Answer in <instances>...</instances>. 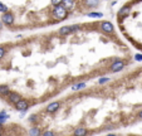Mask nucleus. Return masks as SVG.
I'll return each instance as SVG.
<instances>
[{
  "label": "nucleus",
  "mask_w": 142,
  "mask_h": 136,
  "mask_svg": "<svg viewBox=\"0 0 142 136\" xmlns=\"http://www.w3.org/2000/svg\"><path fill=\"white\" fill-rule=\"evenodd\" d=\"M28 134H24L19 127L17 126H5L4 120L0 121V136H25Z\"/></svg>",
  "instance_id": "obj_1"
},
{
  "label": "nucleus",
  "mask_w": 142,
  "mask_h": 136,
  "mask_svg": "<svg viewBox=\"0 0 142 136\" xmlns=\"http://www.w3.org/2000/svg\"><path fill=\"white\" fill-rule=\"evenodd\" d=\"M52 17L57 20H62L67 18V9L63 8L62 5H56V8L52 13Z\"/></svg>",
  "instance_id": "obj_2"
},
{
  "label": "nucleus",
  "mask_w": 142,
  "mask_h": 136,
  "mask_svg": "<svg viewBox=\"0 0 142 136\" xmlns=\"http://www.w3.org/2000/svg\"><path fill=\"white\" fill-rule=\"evenodd\" d=\"M82 29L81 25H70V27H63L59 29V33L63 34V35H68V34H72V33H76L78 30Z\"/></svg>",
  "instance_id": "obj_3"
},
{
  "label": "nucleus",
  "mask_w": 142,
  "mask_h": 136,
  "mask_svg": "<svg viewBox=\"0 0 142 136\" xmlns=\"http://www.w3.org/2000/svg\"><path fill=\"white\" fill-rule=\"evenodd\" d=\"M101 29L106 33H112L113 32V25L109 21H102L101 23Z\"/></svg>",
  "instance_id": "obj_4"
},
{
  "label": "nucleus",
  "mask_w": 142,
  "mask_h": 136,
  "mask_svg": "<svg viewBox=\"0 0 142 136\" xmlns=\"http://www.w3.org/2000/svg\"><path fill=\"white\" fill-rule=\"evenodd\" d=\"M1 21H3L4 24H13V21H14V17H13V14H10V13H5V14L1 17Z\"/></svg>",
  "instance_id": "obj_5"
},
{
  "label": "nucleus",
  "mask_w": 142,
  "mask_h": 136,
  "mask_svg": "<svg viewBox=\"0 0 142 136\" xmlns=\"http://www.w3.org/2000/svg\"><path fill=\"white\" fill-rule=\"evenodd\" d=\"M84 3L87 6H91V8H96L99 5V0H85Z\"/></svg>",
  "instance_id": "obj_6"
},
{
  "label": "nucleus",
  "mask_w": 142,
  "mask_h": 136,
  "mask_svg": "<svg viewBox=\"0 0 142 136\" xmlns=\"http://www.w3.org/2000/svg\"><path fill=\"white\" fill-rule=\"evenodd\" d=\"M73 3H74V0H62V6L63 8H72L73 6Z\"/></svg>",
  "instance_id": "obj_7"
},
{
  "label": "nucleus",
  "mask_w": 142,
  "mask_h": 136,
  "mask_svg": "<svg viewBox=\"0 0 142 136\" xmlns=\"http://www.w3.org/2000/svg\"><path fill=\"white\" fill-rule=\"evenodd\" d=\"M130 13V6L127 5V6H123L122 9L120 10V15H127Z\"/></svg>",
  "instance_id": "obj_8"
},
{
  "label": "nucleus",
  "mask_w": 142,
  "mask_h": 136,
  "mask_svg": "<svg viewBox=\"0 0 142 136\" xmlns=\"http://www.w3.org/2000/svg\"><path fill=\"white\" fill-rule=\"evenodd\" d=\"M88 17L99 19V18H102V17H103V14H102V13H89V14H88Z\"/></svg>",
  "instance_id": "obj_9"
},
{
  "label": "nucleus",
  "mask_w": 142,
  "mask_h": 136,
  "mask_svg": "<svg viewBox=\"0 0 142 136\" xmlns=\"http://www.w3.org/2000/svg\"><path fill=\"white\" fill-rule=\"evenodd\" d=\"M5 54H6V49L4 48V47H0V59L4 58Z\"/></svg>",
  "instance_id": "obj_10"
},
{
  "label": "nucleus",
  "mask_w": 142,
  "mask_h": 136,
  "mask_svg": "<svg viewBox=\"0 0 142 136\" xmlns=\"http://www.w3.org/2000/svg\"><path fill=\"white\" fill-rule=\"evenodd\" d=\"M0 11L6 13V11H8V6H6V5H4V4H0Z\"/></svg>",
  "instance_id": "obj_11"
},
{
  "label": "nucleus",
  "mask_w": 142,
  "mask_h": 136,
  "mask_svg": "<svg viewBox=\"0 0 142 136\" xmlns=\"http://www.w3.org/2000/svg\"><path fill=\"white\" fill-rule=\"evenodd\" d=\"M104 136H121V135H118V134H113V132H109V134H107V135H104ZM127 136H141V135H127Z\"/></svg>",
  "instance_id": "obj_12"
},
{
  "label": "nucleus",
  "mask_w": 142,
  "mask_h": 136,
  "mask_svg": "<svg viewBox=\"0 0 142 136\" xmlns=\"http://www.w3.org/2000/svg\"><path fill=\"white\" fill-rule=\"evenodd\" d=\"M135 58L137 59V61H142V56H141V54H136V57H135Z\"/></svg>",
  "instance_id": "obj_13"
},
{
  "label": "nucleus",
  "mask_w": 142,
  "mask_h": 136,
  "mask_svg": "<svg viewBox=\"0 0 142 136\" xmlns=\"http://www.w3.org/2000/svg\"><path fill=\"white\" fill-rule=\"evenodd\" d=\"M59 1H62V0H52V3H53L54 5H57V4L59 3Z\"/></svg>",
  "instance_id": "obj_14"
},
{
  "label": "nucleus",
  "mask_w": 142,
  "mask_h": 136,
  "mask_svg": "<svg viewBox=\"0 0 142 136\" xmlns=\"http://www.w3.org/2000/svg\"><path fill=\"white\" fill-rule=\"evenodd\" d=\"M1 28H3V25H1V21H0V29H1Z\"/></svg>",
  "instance_id": "obj_15"
}]
</instances>
